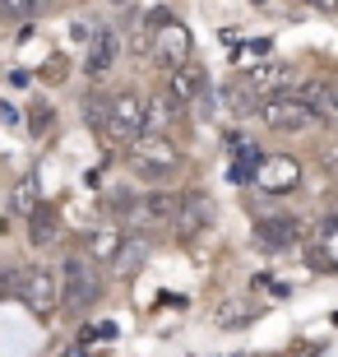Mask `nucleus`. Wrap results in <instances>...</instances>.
<instances>
[{
	"label": "nucleus",
	"instance_id": "obj_4",
	"mask_svg": "<svg viewBox=\"0 0 338 357\" xmlns=\"http://www.w3.org/2000/svg\"><path fill=\"white\" fill-rule=\"evenodd\" d=\"M260 121L269 126V130H278V135H297V130H306L311 121H320L315 116V107L301 98V93H292V89H283V93H269V98H260Z\"/></svg>",
	"mask_w": 338,
	"mask_h": 357
},
{
	"label": "nucleus",
	"instance_id": "obj_12",
	"mask_svg": "<svg viewBox=\"0 0 338 357\" xmlns=\"http://www.w3.org/2000/svg\"><path fill=\"white\" fill-rule=\"evenodd\" d=\"M176 204H181V199L167 195V190H148V195L135 204L130 218L139 227H167V223H176Z\"/></svg>",
	"mask_w": 338,
	"mask_h": 357
},
{
	"label": "nucleus",
	"instance_id": "obj_17",
	"mask_svg": "<svg viewBox=\"0 0 338 357\" xmlns=\"http://www.w3.org/2000/svg\"><path fill=\"white\" fill-rule=\"evenodd\" d=\"M42 204V185H38V172H24L19 181H14V190H10V209L19 213V218H28V213Z\"/></svg>",
	"mask_w": 338,
	"mask_h": 357
},
{
	"label": "nucleus",
	"instance_id": "obj_6",
	"mask_svg": "<svg viewBox=\"0 0 338 357\" xmlns=\"http://www.w3.org/2000/svg\"><path fill=\"white\" fill-rule=\"evenodd\" d=\"M153 19H158V28H153V61L162 70H171V66H185L190 61V33H185V24H176L167 10H153Z\"/></svg>",
	"mask_w": 338,
	"mask_h": 357
},
{
	"label": "nucleus",
	"instance_id": "obj_8",
	"mask_svg": "<svg viewBox=\"0 0 338 357\" xmlns=\"http://www.w3.org/2000/svg\"><path fill=\"white\" fill-rule=\"evenodd\" d=\"M208 223H213V199H208L204 190H190V195L176 204V237H181V241H195Z\"/></svg>",
	"mask_w": 338,
	"mask_h": 357
},
{
	"label": "nucleus",
	"instance_id": "obj_13",
	"mask_svg": "<svg viewBox=\"0 0 338 357\" xmlns=\"http://www.w3.org/2000/svg\"><path fill=\"white\" fill-rule=\"evenodd\" d=\"M241 84H246V89H255L260 98H269V93H283L287 84H292V70H287V66H273V61H264V66H250L246 75H241Z\"/></svg>",
	"mask_w": 338,
	"mask_h": 357
},
{
	"label": "nucleus",
	"instance_id": "obj_15",
	"mask_svg": "<svg viewBox=\"0 0 338 357\" xmlns=\"http://www.w3.org/2000/svg\"><path fill=\"white\" fill-rule=\"evenodd\" d=\"M56 237H61V213L52 204H38V209L28 213V241L33 246H52Z\"/></svg>",
	"mask_w": 338,
	"mask_h": 357
},
{
	"label": "nucleus",
	"instance_id": "obj_19",
	"mask_svg": "<svg viewBox=\"0 0 338 357\" xmlns=\"http://www.w3.org/2000/svg\"><path fill=\"white\" fill-rule=\"evenodd\" d=\"M52 0H0V19H10V24H24V19H38Z\"/></svg>",
	"mask_w": 338,
	"mask_h": 357
},
{
	"label": "nucleus",
	"instance_id": "obj_18",
	"mask_svg": "<svg viewBox=\"0 0 338 357\" xmlns=\"http://www.w3.org/2000/svg\"><path fill=\"white\" fill-rule=\"evenodd\" d=\"M260 158H264V153L250 144V139H246L241 149H232V172H227V176H232V185H250V181H255V172H260Z\"/></svg>",
	"mask_w": 338,
	"mask_h": 357
},
{
	"label": "nucleus",
	"instance_id": "obj_14",
	"mask_svg": "<svg viewBox=\"0 0 338 357\" xmlns=\"http://www.w3.org/2000/svg\"><path fill=\"white\" fill-rule=\"evenodd\" d=\"M89 260L93 265H116L121 260V246H125V237H121V227H98V232H89Z\"/></svg>",
	"mask_w": 338,
	"mask_h": 357
},
{
	"label": "nucleus",
	"instance_id": "obj_1",
	"mask_svg": "<svg viewBox=\"0 0 338 357\" xmlns=\"http://www.w3.org/2000/svg\"><path fill=\"white\" fill-rule=\"evenodd\" d=\"M125 158H130L135 176L139 181H167L176 167H181V149H176V139L162 130H144L135 144H125Z\"/></svg>",
	"mask_w": 338,
	"mask_h": 357
},
{
	"label": "nucleus",
	"instance_id": "obj_2",
	"mask_svg": "<svg viewBox=\"0 0 338 357\" xmlns=\"http://www.w3.org/2000/svg\"><path fill=\"white\" fill-rule=\"evenodd\" d=\"M148 130V98H139V93H112V107H107V126H102V139L107 144H135L139 135Z\"/></svg>",
	"mask_w": 338,
	"mask_h": 357
},
{
	"label": "nucleus",
	"instance_id": "obj_11",
	"mask_svg": "<svg viewBox=\"0 0 338 357\" xmlns=\"http://www.w3.org/2000/svg\"><path fill=\"white\" fill-rule=\"evenodd\" d=\"M204 89H208V79H204V70H199L195 61L167 70V98H176L181 107H190L195 98H204Z\"/></svg>",
	"mask_w": 338,
	"mask_h": 357
},
{
	"label": "nucleus",
	"instance_id": "obj_5",
	"mask_svg": "<svg viewBox=\"0 0 338 357\" xmlns=\"http://www.w3.org/2000/svg\"><path fill=\"white\" fill-rule=\"evenodd\" d=\"M19 297H24V306L38 320H52L56 311H61V274L47 269V265L24 269V274H19Z\"/></svg>",
	"mask_w": 338,
	"mask_h": 357
},
{
	"label": "nucleus",
	"instance_id": "obj_23",
	"mask_svg": "<svg viewBox=\"0 0 338 357\" xmlns=\"http://www.w3.org/2000/svg\"><path fill=\"white\" fill-rule=\"evenodd\" d=\"M66 357H89V353H84V348H70V353Z\"/></svg>",
	"mask_w": 338,
	"mask_h": 357
},
{
	"label": "nucleus",
	"instance_id": "obj_10",
	"mask_svg": "<svg viewBox=\"0 0 338 357\" xmlns=\"http://www.w3.org/2000/svg\"><path fill=\"white\" fill-rule=\"evenodd\" d=\"M255 181L269 190V195H292L301 185V167H297V158H260V172H255Z\"/></svg>",
	"mask_w": 338,
	"mask_h": 357
},
{
	"label": "nucleus",
	"instance_id": "obj_3",
	"mask_svg": "<svg viewBox=\"0 0 338 357\" xmlns=\"http://www.w3.org/2000/svg\"><path fill=\"white\" fill-rule=\"evenodd\" d=\"M98 297H102V274H98V265L79 251L66 255V265H61V306L89 311Z\"/></svg>",
	"mask_w": 338,
	"mask_h": 357
},
{
	"label": "nucleus",
	"instance_id": "obj_21",
	"mask_svg": "<svg viewBox=\"0 0 338 357\" xmlns=\"http://www.w3.org/2000/svg\"><path fill=\"white\" fill-rule=\"evenodd\" d=\"M135 204H139V195L135 190H125V185H116V190H107V209L116 213V218H130Z\"/></svg>",
	"mask_w": 338,
	"mask_h": 357
},
{
	"label": "nucleus",
	"instance_id": "obj_9",
	"mask_svg": "<svg viewBox=\"0 0 338 357\" xmlns=\"http://www.w3.org/2000/svg\"><path fill=\"white\" fill-rule=\"evenodd\" d=\"M116 56H121L116 28H93V33H89V56H84V70H89V79H102V75H112Z\"/></svg>",
	"mask_w": 338,
	"mask_h": 357
},
{
	"label": "nucleus",
	"instance_id": "obj_7",
	"mask_svg": "<svg viewBox=\"0 0 338 357\" xmlns=\"http://www.w3.org/2000/svg\"><path fill=\"white\" fill-rule=\"evenodd\" d=\"M301 241V223L297 218H260L255 223V251H264V255H283V251H292Z\"/></svg>",
	"mask_w": 338,
	"mask_h": 357
},
{
	"label": "nucleus",
	"instance_id": "obj_22",
	"mask_svg": "<svg viewBox=\"0 0 338 357\" xmlns=\"http://www.w3.org/2000/svg\"><path fill=\"white\" fill-rule=\"evenodd\" d=\"M218 325H222V330H232V325H250V311H246V306H222Z\"/></svg>",
	"mask_w": 338,
	"mask_h": 357
},
{
	"label": "nucleus",
	"instance_id": "obj_16",
	"mask_svg": "<svg viewBox=\"0 0 338 357\" xmlns=\"http://www.w3.org/2000/svg\"><path fill=\"white\" fill-rule=\"evenodd\" d=\"M301 98L315 107V116H320V121L338 126V84H306V89H301Z\"/></svg>",
	"mask_w": 338,
	"mask_h": 357
},
{
	"label": "nucleus",
	"instance_id": "obj_20",
	"mask_svg": "<svg viewBox=\"0 0 338 357\" xmlns=\"http://www.w3.org/2000/svg\"><path fill=\"white\" fill-rule=\"evenodd\" d=\"M107 107H112V98H102V93H89V98H84V116H89V126L98 135H102V126H107Z\"/></svg>",
	"mask_w": 338,
	"mask_h": 357
}]
</instances>
